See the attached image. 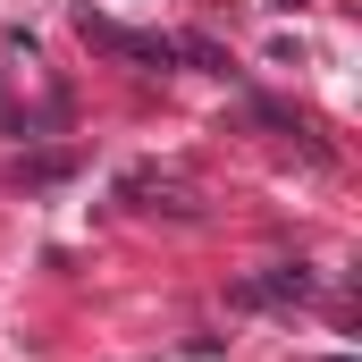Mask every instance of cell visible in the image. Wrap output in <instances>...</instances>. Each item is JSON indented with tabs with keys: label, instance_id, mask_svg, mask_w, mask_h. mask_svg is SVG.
Returning <instances> with one entry per match:
<instances>
[{
	"label": "cell",
	"instance_id": "6da1fadb",
	"mask_svg": "<svg viewBox=\"0 0 362 362\" xmlns=\"http://www.w3.org/2000/svg\"><path fill=\"white\" fill-rule=\"evenodd\" d=\"M76 25H85V42H101V51H118V59H152V68H169V59H177V42H152V34H127V25H110V17H76Z\"/></svg>",
	"mask_w": 362,
	"mask_h": 362
},
{
	"label": "cell",
	"instance_id": "7a4b0ae2",
	"mask_svg": "<svg viewBox=\"0 0 362 362\" xmlns=\"http://www.w3.org/2000/svg\"><path fill=\"white\" fill-rule=\"evenodd\" d=\"M295 295H312V278H303V270H270V278L245 286V303H295Z\"/></svg>",
	"mask_w": 362,
	"mask_h": 362
}]
</instances>
